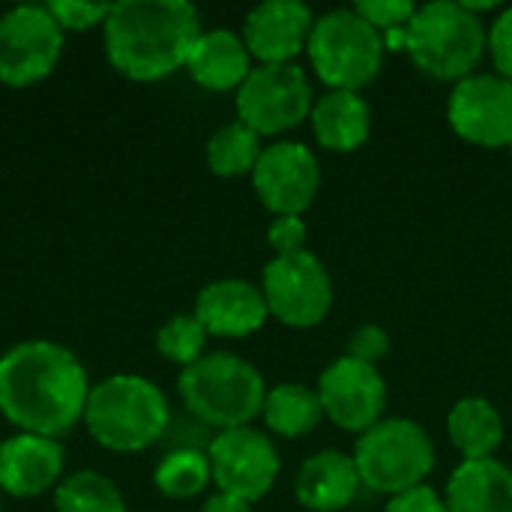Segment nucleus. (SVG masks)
<instances>
[{
  "label": "nucleus",
  "mask_w": 512,
  "mask_h": 512,
  "mask_svg": "<svg viewBox=\"0 0 512 512\" xmlns=\"http://www.w3.org/2000/svg\"><path fill=\"white\" fill-rule=\"evenodd\" d=\"M90 387L81 360L51 339L18 342L0 357V414L27 435H69L84 420Z\"/></svg>",
  "instance_id": "nucleus-1"
},
{
  "label": "nucleus",
  "mask_w": 512,
  "mask_h": 512,
  "mask_svg": "<svg viewBox=\"0 0 512 512\" xmlns=\"http://www.w3.org/2000/svg\"><path fill=\"white\" fill-rule=\"evenodd\" d=\"M108 63L132 81H162L186 66L201 15L186 0H120L102 27Z\"/></svg>",
  "instance_id": "nucleus-2"
},
{
  "label": "nucleus",
  "mask_w": 512,
  "mask_h": 512,
  "mask_svg": "<svg viewBox=\"0 0 512 512\" xmlns=\"http://www.w3.org/2000/svg\"><path fill=\"white\" fill-rule=\"evenodd\" d=\"M168 423V399L150 378L120 372L90 387L84 426L105 450L141 453L165 438Z\"/></svg>",
  "instance_id": "nucleus-3"
},
{
  "label": "nucleus",
  "mask_w": 512,
  "mask_h": 512,
  "mask_svg": "<svg viewBox=\"0 0 512 512\" xmlns=\"http://www.w3.org/2000/svg\"><path fill=\"white\" fill-rule=\"evenodd\" d=\"M177 390L186 411L219 432L252 426L267 399L264 375L249 360L228 351L204 354L186 366L177 378Z\"/></svg>",
  "instance_id": "nucleus-4"
},
{
  "label": "nucleus",
  "mask_w": 512,
  "mask_h": 512,
  "mask_svg": "<svg viewBox=\"0 0 512 512\" xmlns=\"http://www.w3.org/2000/svg\"><path fill=\"white\" fill-rule=\"evenodd\" d=\"M405 51L423 75L459 84L483 63L489 51V30L483 18L468 12L462 3L438 0L417 6V15L408 24Z\"/></svg>",
  "instance_id": "nucleus-5"
},
{
  "label": "nucleus",
  "mask_w": 512,
  "mask_h": 512,
  "mask_svg": "<svg viewBox=\"0 0 512 512\" xmlns=\"http://www.w3.org/2000/svg\"><path fill=\"white\" fill-rule=\"evenodd\" d=\"M306 54L312 72L327 90L360 93L381 75L387 48L384 36L351 6L315 18Z\"/></svg>",
  "instance_id": "nucleus-6"
},
{
  "label": "nucleus",
  "mask_w": 512,
  "mask_h": 512,
  "mask_svg": "<svg viewBox=\"0 0 512 512\" xmlns=\"http://www.w3.org/2000/svg\"><path fill=\"white\" fill-rule=\"evenodd\" d=\"M351 459L366 489L393 498L426 486V477L435 468V444L420 423L390 417L357 438Z\"/></svg>",
  "instance_id": "nucleus-7"
},
{
  "label": "nucleus",
  "mask_w": 512,
  "mask_h": 512,
  "mask_svg": "<svg viewBox=\"0 0 512 512\" xmlns=\"http://www.w3.org/2000/svg\"><path fill=\"white\" fill-rule=\"evenodd\" d=\"M315 105L312 84L297 63H258L234 96L237 120L252 132L282 135L309 120Z\"/></svg>",
  "instance_id": "nucleus-8"
},
{
  "label": "nucleus",
  "mask_w": 512,
  "mask_h": 512,
  "mask_svg": "<svg viewBox=\"0 0 512 512\" xmlns=\"http://www.w3.org/2000/svg\"><path fill=\"white\" fill-rule=\"evenodd\" d=\"M261 294L270 315L294 330L318 327L333 309V279L324 261L309 249L276 255L261 273Z\"/></svg>",
  "instance_id": "nucleus-9"
},
{
  "label": "nucleus",
  "mask_w": 512,
  "mask_h": 512,
  "mask_svg": "<svg viewBox=\"0 0 512 512\" xmlns=\"http://www.w3.org/2000/svg\"><path fill=\"white\" fill-rule=\"evenodd\" d=\"M63 54V27L45 3H21L0 15V84L30 87L48 78Z\"/></svg>",
  "instance_id": "nucleus-10"
},
{
  "label": "nucleus",
  "mask_w": 512,
  "mask_h": 512,
  "mask_svg": "<svg viewBox=\"0 0 512 512\" xmlns=\"http://www.w3.org/2000/svg\"><path fill=\"white\" fill-rule=\"evenodd\" d=\"M207 459L216 489L246 504L261 501L276 486L282 471L276 444L255 426L216 432L207 444Z\"/></svg>",
  "instance_id": "nucleus-11"
},
{
  "label": "nucleus",
  "mask_w": 512,
  "mask_h": 512,
  "mask_svg": "<svg viewBox=\"0 0 512 512\" xmlns=\"http://www.w3.org/2000/svg\"><path fill=\"white\" fill-rule=\"evenodd\" d=\"M447 120L474 147H512V81L495 72L468 75L450 93Z\"/></svg>",
  "instance_id": "nucleus-12"
},
{
  "label": "nucleus",
  "mask_w": 512,
  "mask_h": 512,
  "mask_svg": "<svg viewBox=\"0 0 512 512\" xmlns=\"http://www.w3.org/2000/svg\"><path fill=\"white\" fill-rule=\"evenodd\" d=\"M252 189L273 216H303L321 189L318 156L300 141H276L261 150Z\"/></svg>",
  "instance_id": "nucleus-13"
},
{
  "label": "nucleus",
  "mask_w": 512,
  "mask_h": 512,
  "mask_svg": "<svg viewBox=\"0 0 512 512\" xmlns=\"http://www.w3.org/2000/svg\"><path fill=\"white\" fill-rule=\"evenodd\" d=\"M315 390L321 396L324 417H330L345 432L363 435L384 420L387 384L378 366L342 354L321 372Z\"/></svg>",
  "instance_id": "nucleus-14"
},
{
  "label": "nucleus",
  "mask_w": 512,
  "mask_h": 512,
  "mask_svg": "<svg viewBox=\"0 0 512 512\" xmlns=\"http://www.w3.org/2000/svg\"><path fill=\"white\" fill-rule=\"evenodd\" d=\"M315 15L300 0H264L243 21V42L258 63H294L306 51Z\"/></svg>",
  "instance_id": "nucleus-15"
},
{
  "label": "nucleus",
  "mask_w": 512,
  "mask_h": 512,
  "mask_svg": "<svg viewBox=\"0 0 512 512\" xmlns=\"http://www.w3.org/2000/svg\"><path fill=\"white\" fill-rule=\"evenodd\" d=\"M192 315L201 321L207 336L246 339L267 324L270 309L261 285L246 279H216L198 291Z\"/></svg>",
  "instance_id": "nucleus-16"
},
{
  "label": "nucleus",
  "mask_w": 512,
  "mask_h": 512,
  "mask_svg": "<svg viewBox=\"0 0 512 512\" xmlns=\"http://www.w3.org/2000/svg\"><path fill=\"white\" fill-rule=\"evenodd\" d=\"M63 444L18 432L0 444V492L12 498H39L63 480Z\"/></svg>",
  "instance_id": "nucleus-17"
},
{
  "label": "nucleus",
  "mask_w": 512,
  "mask_h": 512,
  "mask_svg": "<svg viewBox=\"0 0 512 512\" xmlns=\"http://www.w3.org/2000/svg\"><path fill=\"white\" fill-rule=\"evenodd\" d=\"M360 474L351 456L342 450H321L309 456L294 480L297 504L309 512L348 510L360 495Z\"/></svg>",
  "instance_id": "nucleus-18"
},
{
  "label": "nucleus",
  "mask_w": 512,
  "mask_h": 512,
  "mask_svg": "<svg viewBox=\"0 0 512 512\" xmlns=\"http://www.w3.org/2000/svg\"><path fill=\"white\" fill-rule=\"evenodd\" d=\"M183 69L204 90H216V93L240 90V84L252 72V54L240 33L213 27V30H201Z\"/></svg>",
  "instance_id": "nucleus-19"
},
{
  "label": "nucleus",
  "mask_w": 512,
  "mask_h": 512,
  "mask_svg": "<svg viewBox=\"0 0 512 512\" xmlns=\"http://www.w3.org/2000/svg\"><path fill=\"white\" fill-rule=\"evenodd\" d=\"M312 135L330 153H354L369 141L372 132V108L360 93L348 90H327L315 99L312 114Z\"/></svg>",
  "instance_id": "nucleus-20"
},
{
  "label": "nucleus",
  "mask_w": 512,
  "mask_h": 512,
  "mask_svg": "<svg viewBox=\"0 0 512 512\" xmlns=\"http://www.w3.org/2000/svg\"><path fill=\"white\" fill-rule=\"evenodd\" d=\"M447 512H512V468L501 459L462 462L444 492Z\"/></svg>",
  "instance_id": "nucleus-21"
},
{
  "label": "nucleus",
  "mask_w": 512,
  "mask_h": 512,
  "mask_svg": "<svg viewBox=\"0 0 512 512\" xmlns=\"http://www.w3.org/2000/svg\"><path fill=\"white\" fill-rule=\"evenodd\" d=\"M447 435L462 453V462L492 459L504 444V420L489 399L465 396L447 414Z\"/></svg>",
  "instance_id": "nucleus-22"
},
{
  "label": "nucleus",
  "mask_w": 512,
  "mask_h": 512,
  "mask_svg": "<svg viewBox=\"0 0 512 512\" xmlns=\"http://www.w3.org/2000/svg\"><path fill=\"white\" fill-rule=\"evenodd\" d=\"M261 417L273 435L282 438H306L324 420V405L315 387L306 384H279L267 390Z\"/></svg>",
  "instance_id": "nucleus-23"
},
{
  "label": "nucleus",
  "mask_w": 512,
  "mask_h": 512,
  "mask_svg": "<svg viewBox=\"0 0 512 512\" xmlns=\"http://www.w3.org/2000/svg\"><path fill=\"white\" fill-rule=\"evenodd\" d=\"M261 150H264L261 135L252 132L249 126H243L240 120H234V123L219 126L210 135L204 156H207V168L216 177L231 180V177H246V174L252 177V171L261 159Z\"/></svg>",
  "instance_id": "nucleus-24"
},
{
  "label": "nucleus",
  "mask_w": 512,
  "mask_h": 512,
  "mask_svg": "<svg viewBox=\"0 0 512 512\" xmlns=\"http://www.w3.org/2000/svg\"><path fill=\"white\" fill-rule=\"evenodd\" d=\"M153 483H156V489H159L165 498H171V501L198 498V495L213 483L210 459H207V453H201L198 447L171 450V453L156 465Z\"/></svg>",
  "instance_id": "nucleus-25"
},
{
  "label": "nucleus",
  "mask_w": 512,
  "mask_h": 512,
  "mask_svg": "<svg viewBox=\"0 0 512 512\" xmlns=\"http://www.w3.org/2000/svg\"><path fill=\"white\" fill-rule=\"evenodd\" d=\"M57 512H129L123 492L99 471H75L54 489Z\"/></svg>",
  "instance_id": "nucleus-26"
},
{
  "label": "nucleus",
  "mask_w": 512,
  "mask_h": 512,
  "mask_svg": "<svg viewBox=\"0 0 512 512\" xmlns=\"http://www.w3.org/2000/svg\"><path fill=\"white\" fill-rule=\"evenodd\" d=\"M204 345H207V330L195 315H174L156 333V351L183 369L204 357Z\"/></svg>",
  "instance_id": "nucleus-27"
},
{
  "label": "nucleus",
  "mask_w": 512,
  "mask_h": 512,
  "mask_svg": "<svg viewBox=\"0 0 512 512\" xmlns=\"http://www.w3.org/2000/svg\"><path fill=\"white\" fill-rule=\"evenodd\" d=\"M48 12L54 15V21L66 30L84 33L93 27H105L108 15H111V3H87V0H48L45 3Z\"/></svg>",
  "instance_id": "nucleus-28"
},
{
  "label": "nucleus",
  "mask_w": 512,
  "mask_h": 512,
  "mask_svg": "<svg viewBox=\"0 0 512 512\" xmlns=\"http://www.w3.org/2000/svg\"><path fill=\"white\" fill-rule=\"evenodd\" d=\"M354 12L360 18H366L381 36L390 30H402L411 24V18L417 15V6L411 0H360L354 6Z\"/></svg>",
  "instance_id": "nucleus-29"
},
{
  "label": "nucleus",
  "mask_w": 512,
  "mask_h": 512,
  "mask_svg": "<svg viewBox=\"0 0 512 512\" xmlns=\"http://www.w3.org/2000/svg\"><path fill=\"white\" fill-rule=\"evenodd\" d=\"M390 354V336L384 327L378 324H363L351 333V342H348V357L360 360V363H369V366H378L384 357Z\"/></svg>",
  "instance_id": "nucleus-30"
},
{
  "label": "nucleus",
  "mask_w": 512,
  "mask_h": 512,
  "mask_svg": "<svg viewBox=\"0 0 512 512\" xmlns=\"http://www.w3.org/2000/svg\"><path fill=\"white\" fill-rule=\"evenodd\" d=\"M309 228L303 216H276L267 228V243L273 246L276 255H297L306 249Z\"/></svg>",
  "instance_id": "nucleus-31"
},
{
  "label": "nucleus",
  "mask_w": 512,
  "mask_h": 512,
  "mask_svg": "<svg viewBox=\"0 0 512 512\" xmlns=\"http://www.w3.org/2000/svg\"><path fill=\"white\" fill-rule=\"evenodd\" d=\"M489 57L495 75L512 81V6H507L489 27Z\"/></svg>",
  "instance_id": "nucleus-32"
},
{
  "label": "nucleus",
  "mask_w": 512,
  "mask_h": 512,
  "mask_svg": "<svg viewBox=\"0 0 512 512\" xmlns=\"http://www.w3.org/2000/svg\"><path fill=\"white\" fill-rule=\"evenodd\" d=\"M384 512H447V504L432 486H417L402 495H393Z\"/></svg>",
  "instance_id": "nucleus-33"
},
{
  "label": "nucleus",
  "mask_w": 512,
  "mask_h": 512,
  "mask_svg": "<svg viewBox=\"0 0 512 512\" xmlns=\"http://www.w3.org/2000/svg\"><path fill=\"white\" fill-rule=\"evenodd\" d=\"M198 512H252V504H246V501H240V498H231V495L216 492V495H210V498L201 504V510Z\"/></svg>",
  "instance_id": "nucleus-34"
},
{
  "label": "nucleus",
  "mask_w": 512,
  "mask_h": 512,
  "mask_svg": "<svg viewBox=\"0 0 512 512\" xmlns=\"http://www.w3.org/2000/svg\"><path fill=\"white\" fill-rule=\"evenodd\" d=\"M0 512H3V498H0Z\"/></svg>",
  "instance_id": "nucleus-35"
},
{
  "label": "nucleus",
  "mask_w": 512,
  "mask_h": 512,
  "mask_svg": "<svg viewBox=\"0 0 512 512\" xmlns=\"http://www.w3.org/2000/svg\"><path fill=\"white\" fill-rule=\"evenodd\" d=\"M510 153H512V147H510Z\"/></svg>",
  "instance_id": "nucleus-36"
}]
</instances>
